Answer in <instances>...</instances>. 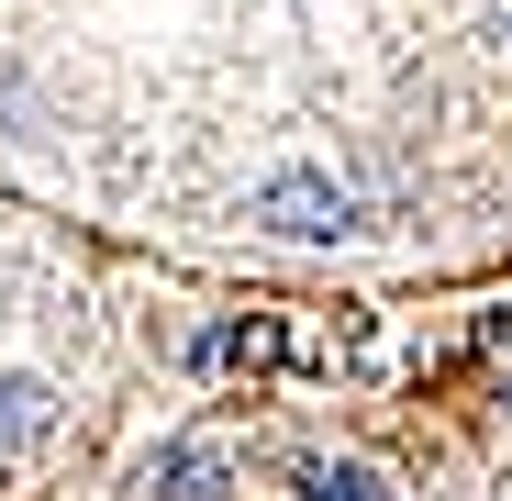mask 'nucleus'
Here are the masks:
<instances>
[{
	"label": "nucleus",
	"instance_id": "1",
	"mask_svg": "<svg viewBox=\"0 0 512 501\" xmlns=\"http://www.w3.org/2000/svg\"><path fill=\"white\" fill-rule=\"evenodd\" d=\"M245 223H268V234H301V245H323V234H346L357 223V201L323 179V167H268V179L245 190Z\"/></svg>",
	"mask_w": 512,
	"mask_h": 501
},
{
	"label": "nucleus",
	"instance_id": "2",
	"mask_svg": "<svg viewBox=\"0 0 512 501\" xmlns=\"http://www.w3.org/2000/svg\"><path fill=\"white\" fill-rule=\"evenodd\" d=\"M45 424H56V390L45 379H0V468L23 446H45Z\"/></svg>",
	"mask_w": 512,
	"mask_h": 501
},
{
	"label": "nucleus",
	"instance_id": "3",
	"mask_svg": "<svg viewBox=\"0 0 512 501\" xmlns=\"http://www.w3.org/2000/svg\"><path fill=\"white\" fill-rule=\"evenodd\" d=\"M145 479H156V501H223V457L212 446H167Z\"/></svg>",
	"mask_w": 512,
	"mask_h": 501
},
{
	"label": "nucleus",
	"instance_id": "4",
	"mask_svg": "<svg viewBox=\"0 0 512 501\" xmlns=\"http://www.w3.org/2000/svg\"><path fill=\"white\" fill-rule=\"evenodd\" d=\"M501 34H512V0H501Z\"/></svg>",
	"mask_w": 512,
	"mask_h": 501
}]
</instances>
